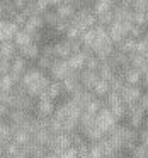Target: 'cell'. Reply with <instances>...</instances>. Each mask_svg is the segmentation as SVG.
Returning a JSON list of instances; mask_svg holds the SVG:
<instances>
[]
</instances>
